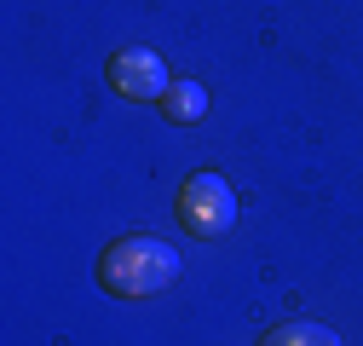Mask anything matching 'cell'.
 I'll return each mask as SVG.
<instances>
[{"instance_id": "2", "label": "cell", "mask_w": 363, "mask_h": 346, "mask_svg": "<svg viewBox=\"0 0 363 346\" xmlns=\"http://www.w3.org/2000/svg\"><path fill=\"white\" fill-rule=\"evenodd\" d=\"M179 225L202 242H219L237 225V191L219 167H196L185 185H179Z\"/></svg>"}, {"instance_id": "1", "label": "cell", "mask_w": 363, "mask_h": 346, "mask_svg": "<svg viewBox=\"0 0 363 346\" xmlns=\"http://www.w3.org/2000/svg\"><path fill=\"white\" fill-rule=\"evenodd\" d=\"M179 272H185L179 248L162 242V237H150V231H127V237H116V242L99 254V283H104V294H116V300L162 294V289L179 283Z\"/></svg>"}, {"instance_id": "4", "label": "cell", "mask_w": 363, "mask_h": 346, "mask_svg": "<svg viewBox=\"0 0 363 346\" xmlns=\"http://www.w3.org/2000/svg\"><path fill=\"white\" fill-rule=\"evenodd\" d=\"M162 116H167L173 127H196V121L208 116V86L191 81V75H173V86L162 93Z\"/></svg>"}, {"instance_id": "5", "label": "cell", "mask_w": 363, "mask_h": 346, "mask_svg": "<svg viewBox=\"0 0 363 346\" xmlns=\"http://www.w3.org/2000/svg\"><path fill=\"white\" fill-rule=\"evenodd\" d=\"M265 346H340V335L329 323H311V318H294V323H277L265 335Z\"/></svg>"}, {"instance_id": "3", "label": "cell", "mask_w": 363, "mask_h": 346, "mask_svg": "<svg viewBox=\"0 0 363 346\" xmlns=\"http://www.w3.org/2000/svg\"><path fill=\"white\" fill-rule=\"evenodd\" d=\"M104 81L116 86L121 99H133V104H162V93L173 86V69H167V58L150 52V47H121V52L110 58Z\"/></svg>"}]
</instances>
